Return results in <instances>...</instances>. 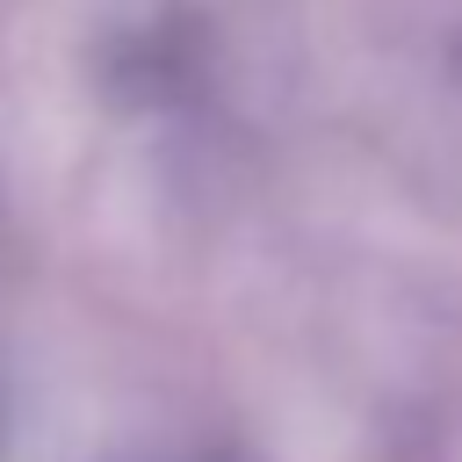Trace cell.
<instances>
[{
  "mask_svg": "<svg viewBox=\"0 0 462 462\" xmlns=\"http://www.w3.org/2000/svg\"><path fill=\"white\" fill-rule=\"evenodd\" d=\"M455 58H462V51H455Z\"/></svg>",
  "mask_w": 462,
  "mask_h": 462,
  "instance_id": "obj_1",
  "label": "cell"
}]
</instances>
